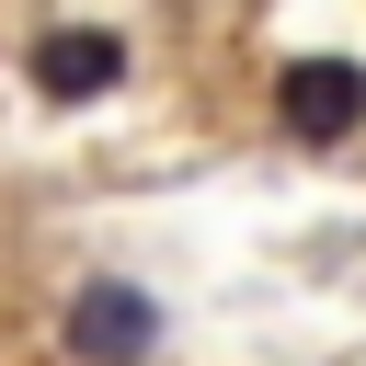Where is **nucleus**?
I'll return each instance as SVG.
<instances>
[{
    "label": "nucleus",
    "instance_id": "f03ea898",
    "mask_svg": "<svg viewBox=\"0 0 366 366\" xmlns=\"http://www.w3.org/2000/svg\"><path fill=\"white\" fill-rule=\"evenodd\" d=\"M69 355H80V366H149V355H160V297L126 286V274H92V286L69 297Z\"/></svg>",
    "mask_w": 366,
    "mask_h": 366
},
{
    "label": "nucleus",
    "instance_id": "7ed1b4c3",
    "mask_svg": "<svg viewBox=\"0 0 366 366\" xmlns=\"http://www.w3.org/2000/svg\"><path fill=\"white\" fill-rule=\"evenodd\" d=\"M23 69H34V92H46V103H92V92H114V80H126V34H103V23H46Z\"/></svg>",
    "mask_w": 366,
    "mask_h": 366
},
{
    "label": "nucleus",
    "instance_id": "f257e3e1",
    "mask_svg": "<svg viewBox=\"0 0 366 366\" xmlns=\"http://www.w3.org/2000/svg\"><path fill=\"white\" fill-rule=\"evenodd\" d=\"M274 126H286L297 149H343V137L366 126V69H355V57H286V69H274Z\"/></svg>",
    "mask_w": 366,
    "mask_h": 366
}]
</instances>
